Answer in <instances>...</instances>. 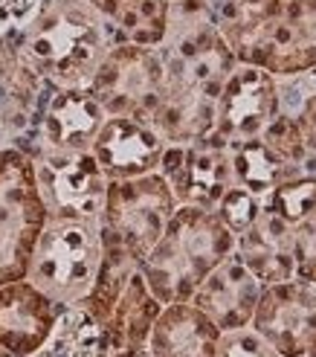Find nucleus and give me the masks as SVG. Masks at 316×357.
<instances>
[{"label":"nucleus","mask_w":316,"mask_h":357,"mask_svg":"<svg viewBox=\"0 0 316 357\" xmlns=\"http://www.w3.org/2000/svg\"><path fill=\"white\" fill-rule=\"evenodd\" d=\"M12 44L35 73L56 87H87L102 59L116 44L104 17L87 0H49Z\"/></svg>","instance_id":"f257e3e1"},{"label":"nucleus","mask_w":316,"mask_h":357,"mask_svg":"<svg viewBox=\"0 0 316 357\" xmlns=\"http://www.w3.org/2000/svg\"><path fill=\"white\" fill-rule=\"evenodd\" d=\"M232 250L235 236L215 209L177 206L163 236L139 261V273L160 305L189 302Z\"/></svg>","instance_id":"f03ea898"},{"label":"nucleus","mask_w":316,"mask_h":357,"mask_svg":"<svg viewBox=\"0 0 316 357\" xmlns=\"http://www.w3.org/2000/svg\"><path fill=\"white\" fill-rule=\"evenodd\" d=\"M102 261V224L76 218H47L26 279L61 308L81 305Z\"/></svg>","instance_id":"7ed1b4c3"},{"label":"nucleus","mask_w":316,"mask_h":357,"mask_svg":"<svg viewBox=\"0 0 316 357\" xmlns=\"http://www.w3.org/2000/svg\"><path fill=\"white\" fill-rule=\"evenodd\" d=\"M47 218L32 160L15 146H0V284L26 279Z\"/></svg>","instance_id":"20e7f679"},{"label":"nucleus","mask_w":316,"mask_h":357,"mask_svg":"<svg viewBox=\"0 0 316 357\" xmlns=\"http://www.w3.org/2000/svg\"><path fill=\"white\" fill-rule=\"evenodd\" d=\"M87 87L108 116H134L151 122L166 93V67L160 50L113 44Z\"/></svg>","instance_id":"39448f33"},{"label":"nucleus","mask_w":316,"mask_h":357,"mask_svg":"<svg viewBox=\"0 0 316 357\" xmlns=\"http://www.w3.org/2000/svg\"><path fill=\"white\" fill-rule=\"evenodd\" d=\"M174 209H177V201H174L163 174L148 172L128 177V181H108L99 224L136 261H143L157 238L163 236Z\"/></svg>","instance_id":"423d86ee"},{"label":"nucleus","mask_w":316,"mask_h":357,"mask_svg":"<svg viewBox=\"0 0 316 357\" xmlns=\"http://www.w3.org/2000/svg\"><path fill=\"white\" fill-rule=\"evenodd\" d=\"M232 56L238 64L267 70L273 79L316 73V0H285Z\"/></svg>","instance_id":"0eeeda50"},{"label":"nucleus","mask_w":316,"mask_h":357,"mask_svg":"<svg viewBox=\"0 0 316 357\" xmlns=\"http://www.w3.org/2000/svg\"><path fill=\"white\" fill-rule=\"evenodd\" d=\"M29 160L49 218L99 221L104 192H108V177L102 174L90 151L35 149Z\"/></svg>","instance_id":"6e6552de"},{"label":"nucleus","mask_w":316,"mask_h":357,"mask_svg":"<svg viewBox=\"0 0 316 357\" xmlns=\"http://www.w3.org/2000/svg\"><path fill=\"white\" fill-rule=\"evenodd\" d=\"M157 172L168 183L177 206L215 209L232 181L230 146L209 134L198 142H174L166 146Z\"/></svg>","instance_id":"1a4fd4ad"},{"label":"nucleus","mask_w":316,"mask_h":357,"mask_svg":"<svg viewBox=\"0 0 316 357\" xmlns=\"http://www.w3.org/2000/svg\"><path fill=\"white\" fill-rule=\"evenodd\" d=\"M250 326L278 351V357H305L316 343V291L293 276L264 284Z\"/></svg>","instance_id":"9d476101"},{"label":"nucleus","mask_w":316,"mask_h":357,"mask_svg":"<svg viewBox=\"0 0 316 357\" xmlns=\"http://www.w3.org/2000/svg\"><path fill=\"white\" fill-rule=\"evenodd\" d=\"M278 114H282L278 79L261 67L235 64L221 87L212 134L221 137L226 146H235V142L258 137Z\"/></svg>","instance_id":"9b49d317"},{"label":"nucleus","mask_w":316,"mask_h":357,"mask_svg":"<svg viewBox=\"0 0 316 357\" xmlns=\"http://www.w3.org/2000/svg\"><path fill=\"white\" fill-rule=\"evenodd\" d=\"M102 105L90 93V87H49L41 105L38 125L15 142L26 157L35 149L52 151H90L93 139L104 122Z\"/></svg>","instance_id":"f8f14e48"},{"label":"nucleus","mask_w":316,"mask_h":357,"mask_svg":"<svg viewBox=\"0 0 316 357\" xmlns=\"http://www.w3.org/2000/svg\"><path fill=\"white\" fill-rule=\"evenodd\" d=\"M166 151V139L145 119L104 116L102 128L90 146V154L108 181H128L157 172Z\"/></svg>","instance_id":"ddd939ff"},{"label":"nucleus","mask_w":316,"mask_h":357,"mask_svg":"<svg viewBox=\"0 0 316 357\" xmlns=\"http://www.w3.org/2000/svg\"><path fill=\"white\" fill-rule=\"evenodd\" d=\"M61 314L49 296H44L29 279L0 284V346L15 357H32L44 346Z\"/></svg>","instance_id":"4468645a"},{"label":"nucleus","mask_w":316,"mask_h":357,"mask_svg":"<svg viewBox=\"0 0 316 357\" xmlns=\"http://www.w3.org/2000/svg\"><path fill=\"white\" fill-rule=\"evenodd\" d=\"M261 288H264V284L241 264V259L232 250V256H226L215 271L200 282V288L195 291V296L189 302L198 305L221 331H235V328L250 326Z\"/></svg>","instance_id":"2eb2a0df"},{"label":"nucleus","mask_w":316,"mask_h":357,"mask_svg":"<svg viewBox=\"0 0 316 357\" xmlns=\"http://www.w3.org/2000/svg\"><path fill=\"white\" fill-rule=\"evenodd\" d=\"M160 311L163 305L151 294L143 273L136 271L116 296L111 311L96 323L102 331L104 357H145L148 334Z\"/></svg>","instance_id":"dca6fc26"},{"label":"nucleus","mask_w":316,"mask_h":357,"mask_svg":"<svg viewBox=\"0 0 316 357\" xmlns=\"http://www.w3.org/2000/svg\"><path fill=\"white\" fill-rule=\"evenodd\" d=\"M235 256L261 284L287 282L296 276L293 229L278 212L264 204H261L255 221L235 236Z\"/></svg>","instance_id":"f3484780"},{"label":"nucleus","mask_w":316,"mask_h":357,"mask_svg":"<svg viewBox=\"0 0 316 357\" xmlns=\"http://www.w3.org/2000/svg\"><path fill=\"white\" fill-rule=\"evenodd\" d=\"M221 328L191 302H171L157 314L145 357H215Z\"/></svg>","instance_id":"a211bd4d"},{"label":"nucleus","mask_w":316,"mask_h":357,"mask_svg":"<svg viewBox=\"0 0 316 357\" xmlns=\"http://www.w3.org/2000/svg\"><path fill=\"white\" fill-rule=\"evenodd\" d=\"M230 160H232V181H235V186L255 195L261 204L270 198L273 189L293 181V177L305 174L302 166H296L293 160H287L278 149H273L261 134L253 137V139H244V142L230 146Z\"/></svg>","instance_id":"6ab92c4d"},{"label":"nucleus","mask_w":316,"mask_h":357,"mask_svg":"<svg viewBox=\"0 0 316 357\" xmlns=\"http://www.w3.org/2000/svg\"><path fill=\"white\" fill-rule=\"evenodd\" d=\"M215 108H218V96L186 91V87H166V93L151 116V125L166 139V146L198 142L212 134Z\"/></svg>","instance_id":"aec40b11"},{"label":"nucleus","mask_w":316,"mask_h":357,"mask_svg":"<svg viewBox=\"0 0 316 357\" xmlns=\"http://www.w3.org/2000/svg\"><path fill=\"white\" fill-rule=\"evenodd\" d=\"M49 87V82H44L17 56L9 79L0 84V137H3V146H15L38 125L41 105Z\"/></svg>","instance_id":"412c9836"},{"label":"nucleus","mask_w":316,"mask_h":357,"mask_svg":"<svg viewBox=\"0 0 316 357\" xmlns=\"http://www.w3.org/2000/svg\"><path fill=\"white\" fill-rule=\"evenodd\" d=\"M32 357H104L96 319L81 305L61 308L49 337Z\"/></svg>","instance_id":"4be33fe9"},{"label":"nucleus","mask_w":316,"mask_h":357,"mask_svg":"<svg viewBox=\"0 0 316 357\" xmlns=\"http://www.w3.org/2000/svg\"><path fill=\"white\" fill-rule=\"evenodd\" d=\"M290 229H293L296 276L305 282H316V201Z\"/></svg>","instance_id":"5701e85b"},{"label":"nucleus","mask_w":316,"mask_h":357,"mask_svg":"<svg viewBox=\"0 0 316 357\" xmlns=\"http://www.w3.org/2000/svg\"><path fill=\"white\" fill-rule=\"evenodd\" d=\"M215 212L221 215V221L230 227V233L238 236L255 221V215L261 212V201L255 198V195H250L247 189H241V186L232 183L221 198V204L215 206Z\"/></svg>","instance_id":"b1692460"},{"label":"nucleus","mask_w":316,"mask_h":357,"mask_svg":"<svg viewBox=\"0 0 316 357\" xmlns=\"http://www.w3.org/2000/svg\"><path fill=\"white\" fill-rule=\"evenodd\" d=\"M215 357H278V351L253 326H244L235 331H221Z\"/></svg>","instance_id":"393cba45"},{"label":"nucleus","mask_w":316,"mask_h":357,"mask_svg":"<svg viewBox=\"0 0 316 357\" xmlns=\"http://www.w3.org/2000/svg\"><path fill=\"white\" fill-rule=\"evenodd\" d=\"M293 122H296V128H299L302 134V142H305V149H308V172L316 174V79H313V87H310V93L299 102V108H296L293 114Z\"/></svg>","instance_id":"a878e982"},{"label":"nucleus","mask_w":316,"mask_h":357,"mask_svg":"<svg viewBox=\"0 0 316 357\" xmlns=\"http://www.w3.org/2000/svg\"><path fill=\"white\" fill-rule=\"evenodd\" d=\"M49 0H0V29H21Z\"/></svg>","instance_id":"bb28decb"},{"label":"nucleus","mask_w":316,"mask_h":357,"mask_svg":"<svg viewBox=\"0 0 316 357\" xmlns=\"http://www.w3.org/2000/svg\"><path fill=\"white\" fill-rule=\"evenodd\" d=\"M15 61H17V50H15V44H12V35H9V29H6V32L0 29V84L9 79Z\"/></svg>","instance_id":"cd10ccee"},{"label":"nucleus","mask_w":316,"mask_h":357,"mask_svg":"<svg viewBox=\"0 0 316 357\" xmlns=\"http://www.w3.org/2000/svg\"><path fill=\"white\" fill-rule=\"evenodd\" d=\"M0 357H15V354H12V351H6L3 346H0Z\"/></svg>","instance_id":"c85d7f7f"},{"label":"nucleus","mask_w":316,"mask_h":357,"mask_svg":"<svg viewBox=\"0 0 316 357\" xmlns=\"http://www.w3.org/2000/svg\"><path fill=\"white\" fill-rule=\"evenodd\" d=\"M305 357H316V343H313V346H310V351H308V354H305Z\"/></svg>","instance_id":"c756f323"},{"label":"nucleus","mask_w":316,"mask_h":357,"mask_svg":"<svg viewBox=\"0 0 316 357\" xmlns=\"http://www.w3.org/2000/svg\"><path fill=\"white\" fill-rule=\"evenodd\" d=\"M310 284H313V291H316V282H310Z\"/></svg>","instance_id":"7c9ffc66"},{"label":"nucleus","mask_w":316,"mask_h":357,"mask_svg":"<svg viewBox=\"0 0 316 357\" xmlns=\"http://www.w3.org/2000/svg\"><path fill=\"white\" fill-rule=\"evenodd\" d=\"M0 146H3V137H0Z\"/></svg>","instance_id":"2f4dec72"}]
</instances>
